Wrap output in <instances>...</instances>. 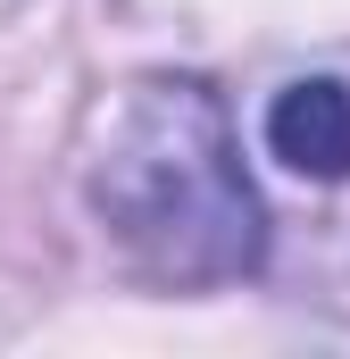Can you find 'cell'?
<instances>
[{"instance_id": "1", "label": "cell", "mask_w": 350, "mask_h": 359, "mask_svg": "<svg viewBox=\"0 0 350 359\" xmlns=\"http://www.w3.org/2000/svg\"><path fill=\"white\" fill-rule=\"evenodd\" d=\"M92 209L125 259L159 284H242L267 268V209L242 176L225 100L200 76H150L108 117L92 159Z\"/></svg>"}, {"instance_id": "2", "label": "cell", "mask_w": 350, "mask_h": 359, "mask_svg": "<svg viewBox=\"0 0 350 359\" xmlns=\"http://www.w3.org/2000/svg\"><path fill=\"white\" fill-rule=\"evenodd\" d=\"M267 151L309 184L350 176V84L334 76H300L267 100Z\"/></svg>"}]
</instances>
